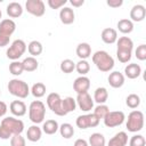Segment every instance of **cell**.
<instances>
[{
    "label": "cell",
    "mask_w": 146,
    "mask_h": 146,
    "mask_svg": "<svg viewBox=\"0 0 146 146\" xmlns=\"http://www.w3.org/2000/svg\"><path fill=\"white\" fill-rule=\"evenodd\" d=\"M24 130V123L19 119L8 116L2 119L0 123V138L9 139L14 135H21Z\"/></svg>",
    "instance_id": "obj_1"
},
{
    "label": "cell",
    "mask_w": 146,
    "mask_h": 146,
    "mask_svg": "<svg viewBox=\"0 0 146 146\" xmlns=\"http://www.w3.org/2000/svg\"><path fill=\"white\" fill-rule=\"evenodd\" d=\"M92 63L100 72H110L114 67L113 57L105 50H98L92 55Z\"/></svg>",
    "instance_id": "obj_2"
},
{
    "label": "cell",
    "mask_w": 146,
    "mask_h": 146,
    "mask_svg": "<svg viewBox=\"0 0 146 146\" xmlns=\"http://www.w3.org/2000/svg\"><path fill=\"white\" fill-rule=\"evenodd\" d=\"M46 116V106L41 100H33L29 107V117L34 124L43 122Z\"/></svg>",
    "instance_id": "obj_3"
},
{
    "label": "cell",
    "mask_w": 146,
    "mask_h": 146,
    "mask_svg": "<svg viewBox=\"0 0 146 146\" xmlns=\"http://www.w3.org/2000/svg\"><path fill=\"white\" fill-rule=\"evenodd\" d=\"M8 91L18 98H26L30 94V88L27 86V83L23 80H18V79H11L8 82Z\"/></svg>",
    "instance_id": "obj_4"
},
{
    "label": "cell",
    "mask_w": 146,
    "mask_h": 146,
    "mask_svg": "<svg viewBox=\"0 0 146 146\" xmlns=\"http://www.w3.org/2000/svg\"><path fill=\"white\" fill-rule=\"evenodd\" d=\"M16 30V23L10 19L6 18L0 22V47H5L9 43L11 34Z\"/></svg>",
    "instance_id": "obj_5"
},
{
    "label": "cell",
    "mask_w": 146,
    "mask_h": 146,
    "mask_svg": "<svg viewBox=\"0 0 146 146\" xmlns=\"http://www.w3.org/2000/svg\"><path fill=\"white\" fill-rule=\"evenodd\" d=\"M127 129L130 132H138L144 128V114L141 111H132L128 115Z\"/></svg>",
    "instance_id": "obj_6"
},
{
    "label": "cell",
    "mask_w": 146,
    "mask_h": 146,
    "mask_svg": "<svg viewBox=\"0 0 146 146\" xmlns=\"http://www.w3.org/2000/svg\"><path fill=\"white\" fill-rule=\"evenodd\" d=\"M26 43L21 40V39H17L15 41H13V43L10 44V47L7 49L6 51V55L9 59L11 60H17L19 57H22L24 55V52L26 51Z\"/></svg>",
    "instance_id": "obj_7"
},
{
    "label": "cell",
    "mask_w": 146,
    "mask_h": 146,
    "mask_svg": "<svg viewBox=\"0 0 146 146\" xmlns=\"http://www.w3.org/2000/svg\"><path fill=\"white\" fill-rule=\"evenodd\" d=\"M124 119L125 115L122 111H110L103 120H104V124L107 128H115L121 125L124 122Z\"/></svg>",
    "instance_id": "obj_8"
},
{
    "label": "cell",
    "mask_w": 146,
    "mask_h": 146,
    "mask_svg": "<svg viewBox=\"0 0 146 146\" xmlns=\"http://www.w3.org/2000/svg\"><path fill=\"white\" fill-rule=\"evenodd\" d=\"M99 119L94 114H84V115H79L76 117L75 124L80 129H88V128H95L99 124Z\"/></svg>",
    "instance_id": "obj_9"
},
{
    "label": "cell",
    "mask_w": 146,
    "mask_h": 146,
    "mask_svg": "<svg viewBox=\"0 0 146 146\" xmlns=\"http://www.w3.org/2000/svg\"><path fill=\"white\" fill-rule=\"evenodd\" d=\"M47 105L56 115H59V116L66 115L62 107V98H60L59 94H57V92L49 94L47 96Z\"/></svg>",
    "instance_id": "obj_10"
},
{
    "label": "cell",
    "mask_w": 146,
    "mask_h": 146,
    "mask_svg": "<svg viewBox=\"0 0 146 146\" xmlns=\"http://www.w3.org/2000/svg\"><path fill=\"white\" fill-rule=\"evenodd\" d=\"M25 8L27 10V13H30L33 16L36 17H41L43 16L46 8H44V3L42 0H27L25 2Z\"/></svg>",
    "instance_id": "obj_11"
},
{
    "label": "cell",
    "mask_w": 146,
    "mask_h": 146,
    "mask_svg": "<svg viewBox=\"0 0 146 146\" xmlns=\"http://www.w3.org/2000/svg\"><path fill=\"white\" fill-rule=\"evenodd\" d=\"M75 102H76V105L79 106V108L83 112H89L94 108V99L91 98V96L88 92L79 94Z\"/></svg>",
    "instance_id": "obj_12"
},
{
    "label": "cell",
    "mask_w": 146,
    "mask_h": 146,
    "mask_svg": "<svg viewBox=\"0 0 146 146\" xmlns=\"http://www.w3.org/2000/svg\"><path fill=\"white\" fill-rule=\"evenodd\" d=\"M89 88H90V80H89V78H87V76L81 75V76L76 78V79L74 80V82H73V89H74V91H75L78 95H79V94L88 92Z\"/></svg>",
    "instance_id": "obj_13"
},
{
    "label": "cell",
    "mask_w": 146,
    "mask_h": 146,
    "mask_svg": "<svg viewBox=\"0 0 146 146\" xmlns=\"http://www.w3.org/2000/svg\"><path fill=\"white\" fill-rule=\"evenodd\" d=\"M146 16V9L143 5H135L130 10L131 22H141Z\"/></svg>",
    "instance_id": "obj_14"
},
{
    "label": "cell",
    "mask_w": 146,
    "mask_h": 146,
    "mask_svg": "<svg viewBox=\"0 0 146 146\" xmlns=\"http://www.w3.org/2000/svg\"><path fill=\"white\" fill-rule=\"evenodd\" d=\"M59 18H60V22L65 25H70L74 22L75 19V14L73 11L72 8L70 7H63L59 11Z\"/></svg>",
    "instance_id": "obj_15"
},
{
    "label": "cell",
    "mask_w": 146,
    "mask_h": 146,
    "mask_svg": "<svg viewBox=\"0 0 146 146\" xmlns=\"http://www.w3.org/2000/svg\"><path fill=\"white\" fill-rule=\"evenodd\" d=\"M108 83L112 88H121L124 84V75L119 72V71H114L112 73H110L108 75Z\"/></svg>",
    "instance_id": "obj_16"
},
{
    "label": "cell",
    "mask_w": 146,
    "mask_h": 146,
    "mask_svg": "<svg viewBox=\"0 0 146 146\" xmlns=\"http://www.w3.org/2000/svg\"><path fill=\"white\" fill-rule=\"evenodd\" d=\"M128 144V135L124 131H120L114 135V137H112L108 143L107 146H127Z\"/></svg>",
    "instance_id": "obj_17"
},
{
    "label": "cell",
    "mask_w": 146,
    "mask_h": 146,
    "mask_svg": "<svg viewBox=\"0 0 146 146\" xmlns=\"http://www.w3.org/2000/svg\"><path fill=\"white\" fill-rule=\"evenodd\" d=\"M100 38L102 40L107 43V44H112L114 42H116L117 40V32L115 29H112V27H106L102 31V34H100Z\"/></svg>",
    "instance_id": "obj_18"
},
{
    "label": "cell",
    "mask_w": 146,
    "mask_h": 146,
    "mask_svg": "<svg viewBox=\"0 0 146 146\" xmlns=\"http://www.w3.org/2000/svg\"><path fill=\"white\" fill-rule=\"evenodd\" d=\"M9 111L15 116H23L26 113V105L22 100H14L9 105Z\"/></svg>",
    "instance_id": "obj_19"
},
{
    "label": "cell",
    "mask_w": 146,
    "mask_h": 146,
    "mask_svg": "<svg viewBox=\"0 0 146 146\" xmlns=\"http://www.w3.org/2000/svg\"><path fill=\"white\" fill-rule=\"evenodd\" d=\"M124 74L128 79H137L140 74H141V67L136 64V63H131V64H128L125 67H124Z\"/></svg>",
    "instance_id": "obj_20"
},
{
    "label": "cell",
    "mask_w": 146,
    "mask_h": 146,
    "mask_svg": "<svg viewBox=\"0 0 146 146\" xmlns=\"http://www.w3.org/2000/svg\"><path fill=\"white\" fill-rule=\"evenodd\" d=\"M7 14L11 18L21 17L22 14H23V7H22V5L18 3V2H15V1L8 3V6H7Z\"/></svg>",
    "instance_id": "obj_21"
},
{
    "label": "cell",
    "mask_w": 146,
    "mask_h": 146,
    "mask_svg": "<svg viewBox=\"0 0 146 146\" xmlns=\"http://www.w3.org/2000/svg\"><path fill=\"white\" fill-rule=\"evenodd\" d=\"M41 136H42V130H41V128L38 127L36 124L31 125V127L27 129V131H26V137H27V139H29L30 141H32V143L39 141L40 138H41Z\"/></svg>",
    "instance_id": "obj_22"
},
{
    "label": "cell",
    "mask_w": 146,
    "mask_h": 146,
    "mask_svg": "<svg viewBox=\"0 0 146 146\" xmlns=\"http://www.w3.org/2000/svg\"><path fill=\"white\" fill-rule=\"evenodd\" d=\"M76 56L80 59H87L88 57L91 56V47L87 42H81L76 47Z\"/></svg>",
    "instance_id": "obj_23"
},
{
    "label": "cell",
    "mask_w": 146,
    "mask_h": 146,
    "mask_svg": "<svg viewBox=\"0 0 146 146\" xmlns=\"http://www.w3.org/2000/svg\"><path fill=\"white\" fill-rule=\"evenodd\" d=\"M107 98H108V91H107L106 88L99 87V88H97L95 90V92H94V100L96 103H98V105L105 104Z\"/></svg>",
    "instance_id": "obj_24"
},
{
    "label": "cell",
    "mask_w": 146,
    "mask_h": 146,
    "mask_svg": "<svg viewBox=\"0 0 146 146\" xmlns=\"http://www.w3.org/2000/svg\"><path fill=\"white\" fill-rule=\"evenodd\" d=\"M117 30L123 34H129L133 31V23L128 18H122L117 22Z\"/></svg>",
    "instance_id": "obj_25"
},
{
    "label": "cell",
    "mask_w": 146,
    "mask_h": 146,
    "mask_svg": "<svg viewBox=\"0 0 146 146\" xmlns=\"http://www.w3.org/2000/svg\"><path fill=\"white\" fill-rule=\"evenodd\" d=\"M58 122L56 120H47L46 122H43L42 124V131L46 135H54L58 131Z\"/></svg>",
    "instance_id": "obj_26"
},
{
    "label": "cell",
    "mask_w": 146,
    "mask_h": 146,
    "mask_svg": "<svg viewBox=\"0 0 146 146\" xmlns=\"http://www.w3.org/2000/svg\"><path fill=\"white\" fill-rule=\"evenodd\" d=\"M42 50H43V47H42L41 42H39V41H36V40L31 41V42L29 43V46H27V51H29V54H30L32 57H34V58H35L36 56L41 55V54H42Z\"/></svg>",
    "instance_id": "obj_27"
},
{
    "label": "cell",
    "mask_w": 146,
    "mask_h": 146,
    "mask_svg": "<svg viewBox=\"0 0 146 146\" xmlns=\"http://www.w3.org/2000/svg\"><path fill=\"white\" fill-rule=\"evenodd\" d=\"M105 137L100 132H94L89 137V146H105Z\"/></svg>",
    "instance_id": "obj_28"
},
{
    "label": "cell",
    "mask_w": 146,
    "mask_h": 146,
    "mask_svg": "<svg viewBox=\"0 0 146 146\" xmlns=\"http://www.w3.org/2000/svg\"><path fill=\"white\" fill-rule=\"evenodd\" d=\"M22 64H23L24 71H26V72H33V71H35V70L38 68V66H39L38 60H36L34 57H32V56L24 58V60L22 62Z\"/></svg>",
    "instance_id": "obj_29"
},
{
    "label": "cell",
    "mask_w": 146,
    "mask_h": 146,
    "mask_svg": "<svg viewBox=\"0 0 146 146\" xmlns=\"http://www.w3.org/2000/svg\"><path fill=\"white\" fill-rule=\"evenodd\" d=\"M62 107L65 114L75 111L76 108V102L73 97H66L64 99H62Z\"/></svg>",
    "instance_id": "obj_30"
},
{
    "label": "cell",
    "mask_w": 146,
    "mask_h": 146,
    "mask_svg": "<svg viewBox=\"0 0 146 146\" xmlns=\"http://www.w3.org/2000/svg\"><path fill=\"white\" fill-rule=\"evenodd\" d=\"M58 130H59L60 136L63 138H65V139H70V138H72L74 136V128L70 123H63V124H60L59 128H58Z\"/></svg>",
    "instance_id": "obj_31"
},
{
    "label": "cell",
    "mask_w": 146,
    "mask_h": 146,
    "mask_svg": "<svg viewBox=\"0 0 146 146\" xmlns=\"http://www.w3.org/2000/svg\"><path fill=\"white\" fill-rule=\"evenodd\" d=\"M116 43H117V49L132 51L133 42H132V40L129 36H121V38H119V40H116Z\"/></svg>",
    "instance_id": "obj_32"
},
{
    "label": "cell",
    "mask_w": 146,
    "mask_h": 146,
    "mask_svg": "<svg viewBox=\"0 0 146 146\" xmlns=\"http://www.w3.org/2000/svg\"><path fill=\"white\" fill-rule=\"evenodd\" d=\"M31 94L35 97V98H41V97H43L44 96V94H46V86L42 83V82H36V83H34L33 86H32V88H31Z\"/></svg>",
    "instance_id": "obj_33"
},
{
    "label": "cell",
    "mask_w": 146,
    "mask_h": 146,
    "mask_svg": "<svg viewBox=\"0 0 146 146\" xmlns=\"http://www.w3.org/2000/svg\"><path fill=\"white\" fill-rule=\"evenodd\" d=\"M125 104L129 108H137L140 105V97L137 94H130L125 98Z\"/></svg>",
    "instance_id": "obj_34"
},
{
    "label": "cell",
    "mask_w": 146,
    "mask_h": 146,
    "mask_svg": "<svg viewBox=\"0 0 146 146\" xmlns=\"http://www.w3.org/2000/svg\"><path fill=\"white\" fill-rule=\"evenodd\" d=\"M60 71L63 72V73H66V74H68V73H72L74 70H75V63L72 60V59H64V60H62V63H60Z\"/></svg>",
    "instance_id": "obj_35"
},
{
    "label": "cell",
    "mask_w": 146,
    "mask_h": 146,
    "mask_svg": "<svg viewBox=\"0 0 146 146\" xmlns=\"http://www.w3.org/2000/svg\"><path fill=\"white\" fill-rule=\"evenodd\" d=\"M75 70L78 71L79 74H81V75L84 76V75L90 71V65H89V63H88L87 60L80 59V60L75 64Z\"/></svg>",
    "instance_id": "obj_36"
},
{
    "label": "cell",
    "mask_w": 146,
    "mask_h": 146,
    "mask_svg": "<svg viewBox=\"0 0 146 146\" xmlns=\"http://www.w3.org/2000/svg\"><path fill=\"white\" fill-rule=\"evenodd\" d=\"M9 72H10L13 75H21V74L24 72L22 62L13 60V62L9 64Z\"/></svg>",
    "instance_id": "obj_37"
},
{
    "label": "cell",
    "mask_w": 146,
    "mask_h": 146,
    "mask_svg": "<svg viewBox=\"0 0 146 146\" xmlns=\"http://www.w3.org/2000/svg\"><path fill=\"white\" fill-rule=\"evenodd\" d=\"M108 112H110V108H108V106H106L105 104H100V105L96 106L95 110H94V114H95L99 120H100V119H104Z\"/></svg>",
    "instance_id": "obj_38"
},
{
    "label": "cell",
    "mask_w": 146,
    "mask_h": 146,
    "mask_svg": "<svg viewBox=\"0 0 146 146\" xmlns=\"http://www.w3.org/2000/svg\"><path fill=\"white\" fill-rule=\"evenodd\" d=\"M131 54L132 51H129V50L116 49V57L121 63H128L131 59Z\"/></svg>",
    "instance_id": "obj_39"
},
{
    "label": "cell",
    "mask_w": 146,
    "mask_h": 146,
    "mask_svg": "<svg viewBox=\"0 0 146 146\" xmlns=\"http://www.w3.org/2000/svg\"><path fill=\"white\" fill-rule=\"evenodd\" d=\"M146 140L141 135H135L129 140V146H145Z\"/></svg>",
    "instance_id": "obj_40"
},
{
    "label": "cell",
    "mask_w": 146,
    "mask_h": 146,
    "mask_svg": "<svg viewBox=\"0 0 146 146\" xmlns=\"http://www.w3.org/2000/svg\"><path fill=\"white\" fill-rule=\"evenodd\" d=\"M26 141L22 135H14L10 138V146H25Z\"/></svg>",
    "instance_id": "obj_41"
},
{
    "label": "cell",
    "mask_w": 146,
    "mask_h": 146,
    "mask_svg": "<svg viewBox=\"0 0 146 146\" xmlns=\"http://www.w3.org/2000/svg\"><path fill=\"white\" fill-rule=\"evenodd\" d=\"M135 55L137 57V59L139 60H145L146 59V44H139L137 47V49L135 50Z\"/></svg>",
    "instance_id": "obj_42"
},
{
    "label": "cell",
    "mask_w": 146,
    "mask_h": 146,
    "mask_svg": "<svg viewBox=\"0 0 146 146\" xmlns=\"http://www.w3.org/2000/svg\"><path fill=\"white\" fill-rule=\"evenodd\" d=\"M66 2L67 0H48V6L51 9H58L62 8Z\"/></svg>",
    "instance_id": "obj_43"
},
{
    "label": "cell",
    "mask_w": 146,
    "mask_h": 146,
    "mask_svg": "<svg viewBox=\"0 0 146 146\" xmlns=\"http://www.w3.org/2000/svg\"><path fill=\"white\" fill-rule=\"evenodd\" d=\"M106 3H107V6H110L112 8H119L123 5V1L122 0H107Z\"/></svg>",
    "instance_id": "obj_44"
},
{
    "label": "cell",
    "mask_w": 146,
    "mask_h": 146,
    "mask_svg": "<svg viewBox=\"0 0 146 146\" xmlns=\"http://www.w3.org/2000/svg\"><path fill=\"white\" fill-rule=\"evenodd\" d=\"M7 110H8L7 104H6L5 102H1V100H0V117L3 116V115L7 113Z\"/></svg>",
    "instance_id": "obj_45"
},
{
    "label": "cell",
    "mask_w": 146,
    "mask_h": 146,
    "mask_svg": "<svg viewBox=\"0 0 146 146\" xmlns=\"http://www.w3.org/2000/svg\"><path fill=\"white\" fill-rule=\"evenodd\" d=\"M74 146H89L88 141L86 139H82V138H79L74 141Z\"/></svg>",
    "instance_id": "obj_46"
},
{
    "label": "cell",
    "mask_w": 146,
    "mask_h": 146,
    "mask_svg": "<svg viewBox=\"0 0 146 146\" xmlns=\"http://www.w3.org/2000/svg\"><path fill=\"white\" fill-rule=\"evenodd\" d=\"M70 3H71L73 7H81V6L84 3V0H71Z\"/></svg>",
    "instance_id": "obj_47"
},
{
    "label": "cell",
    "mask_w": 146,
    "mask_h": 146,
    "mask_svg": "<svg viewBox=\"0 0 146 146\" xmlns=\"http://www.w3.org/2000/svg\"><path fill=\"white\" fill-rule=\"evenodd\" d=\"M1 16H2V13H1V9H0V18H1Z\"/></svg>",
    "instance_id": "obj_48"
},
{
    "label": "cell",
    "mask_w": 146,
    "mask_h": 146,
    "mask_svg": "<svg viewBox=\"0 0 146 146\" xmlns=\"http://www.w3.org/2000/svg\"><path fill=\"white\" fill-rule=\"evenodd\" d=\"M0 95H1V90H0Z\"/></svg>",
    "instance_id": "obj_49"
},
{
    "label": "cell",
    "mask_w": 146,
    "mask_h": 146,
    "mask_svg": "<svg viewBox=\"0 0 146 146\" xmlns=\"http://www.w3.org/2000/svg\"><path fill=\"white\" fill-rule=\"evenodd\" d=\"M1 1H2V0H0V2H1Z\"/></svg>",
    "instance_id": "obj_50"
}]
</instances>
